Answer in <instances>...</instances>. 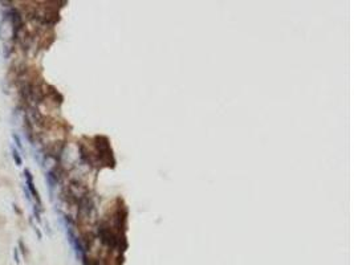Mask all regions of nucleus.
I'll return each mask as SVG.
<instances>
[{
	"instance_id": "obj_1",
	"label": "nucleus",
	"mask_w": 354,
	"mask_h": 265,
	"mask_svg": "<svg viewBox=\"0 0 354 265\" xmlns=\"http://www.w3.org/2000/svg\"><path fill=\"white\" fill-rule=\"evenodd\" d=\"M13 159H15V162H16V164H18V166H21L23 161H21V158L19 156V154L16 153V150H13Z\"/></svg>"
},
{
	"instance_id": "obj_2",
	"label": "nucleus",
	"mask_w": 354,
	"mask_h": 265,
	"mask_svg": "<svg viewBox=\"0 0 354 265\" xmlns=\"http://www.w3.org/2000/svg\"><path fill=\"white\" fill-rule=\"evenodd\" d=\"M13 138H15V141H16V143H18V146H19V149H21V150H23V146H21V142H20V139H19V137H18V135H13Z\"/></svg>"
}]
</instances>
